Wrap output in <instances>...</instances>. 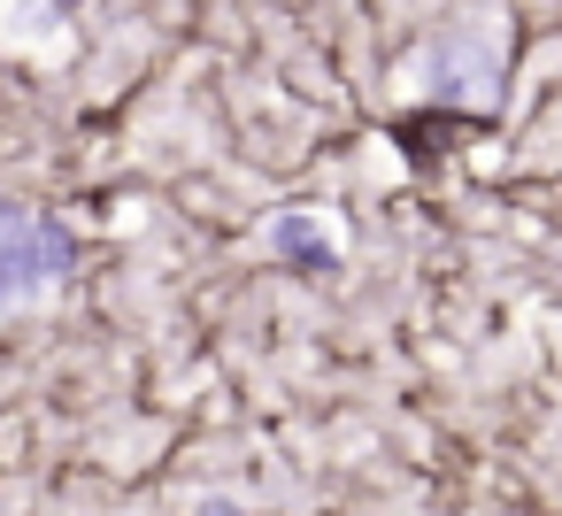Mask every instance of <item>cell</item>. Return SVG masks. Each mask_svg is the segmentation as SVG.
<instances>
[{"instance_id": "obj_1", "label": "cell", "mask_w": 562, "mask_h": 516, "mask_svg": "<svg viewBox=\"0 0 562 516\" xmlns=\"http://www.w3.org/2000/svg\"><path fill=\"white\" fill-rule=\"evenodd\" d=\"M70 262H78V239H70L55 216L0 201V301H32V293H47Z\"/></svg>"}, {"instance_id": "obj_2", "label": "cell", "mask_w": 562, "mask_h": 516, "mask_svg": "<svg viewBox=\"0 0 562 516\" xmlns=\"http://www.w3.org/2000/svg\"><path fill=\"white\" fill-rule=\"evenodd\" d=\"M270 247H278V255H293V262H308V270H331V239H324L308 216H278Z\"/></svg>"}, {"instance_id": "obj_3", "label": "cell", "mask_w": 562, "mask_h": 516, "mask_svg": "<svg viewBox=\"0 0 562 516\" xmlns=\"http://www.w3.org/2000/svg\"><path fill=\"white\" fill-rule=\"evenodd\" d=\"M201 516H247V508H232V501H209V508H201Z\"/></svg>"}]
</instances>
